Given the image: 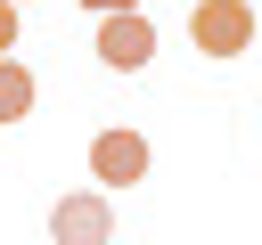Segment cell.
<instances>
[{
    "instance_id": "obj_5",
    "label": "cell",
    "mask_w": 262,
    "mask_h": 245,
    "mask_svg": "<svg viewBox=\"0 0 262 245\" xmlns=\"http://www.w3.org/2000/svg\"><path fill=\"white\" fill-rule=\"evenodd\" d=\"M33 98H41V90H33V74H25L16 57H0V122H25V114H33Z\"/></svg>"
},
{
    "instance_id": "obj_3",
    "label": "cell",
    "mask_w": 262,
    "mask_h": 245,
    "mask_svg": "<svg viewBox=\"0 0 262 245\" xmlns=\"http://www.w3.org/2000/svg\"><path fill=\"white\" fill-rule=\"evenodd\" d=\"M147 163H156V155H147L139 131H98V139H90V180H98V188H139Z\"/></svg>"
},
{
    "instance_id": "obj_6",
    "label": "cell",
    "mask_w": 262,
    "mask_h": 245,
    "mask_svg": "<svg viewBox=\"0 0 262 245\" xmlns=\"http://www.w3.org/2000/svg\"><path fill=\"white\" fill-rule=\"evenodd\" d=\"M16 49V0H0V57Z\"/></svg>"
},
{
    "instance_id": "obj_7",
    "label": "cell",
    "mask_w": 262,
    "mask_h": 245,
    "mask_svg": "<svg viewBox=\"0 0 262 245\" xmlns=\"http://www.w3.org/2000/svg\"><path fill=\"white\" fill-rule=\"evenodd\" d=\"M82 8H98V16H106V8H139V0H82Z\"/></svg>"
},
{
    "instance_id": "obj_1",
    "label": "cell",
    "mask_w": 262,
    "mask_h": 245,
    "mask_svg": "<svg viewBox=\"0 0 262 245\" xmlns=\"http://www.w3.org/2000/svg\"><path fill=\"white\" fill-rule=\"evenodd\" d=\"M188 41L205 57H246L254 49V8L246 0H196L188 8Z\"/></svg>"
},
{
    "instance_id": "obj_2",
    "label": "cell",
    "mask_w": 262,
    "mask_h": 245,
    "mask_svg": "<svg viewBox=\"0 0 262 245\" xmlns=\"http://www.w3.org/2000/svg\"><path fill=\"white\" fill-rule=\"evenodd\" d=\"M98 57H106L115 74H139V65L156 57V24H147L139 8H106V16H98Z\"/></svg>"
},
{
    "instance_id": "obj_8",
    "label": "cell",
    "mask_w": 262,
    "mask_h": 245,
    "mask_svg": "<svg viewBox=\"0 0 262 245\" xmlns=\"http://www.w3.org/2000/svg\"><path fill=\"white\" fill-rule=\"evenodd\" d=\"M16 8H25V0H16Z\"/></svg>"
},
{
    "instance_id": "obj_4",
    "label": "cell",
    "mask_w": 262,
    "mask_h": 245,
    "mask_svg": "<svg viewBox=\"0 0 262 245\" xmlns=\"http://www.w3.org/2000/svg\"><path fill=\"white\" fill-rule=\"evenodd\" d=\"M49 237H57V245H106V237H115L106 196H66V204L49 212Z\"/></svg>"
}]
</instances>
